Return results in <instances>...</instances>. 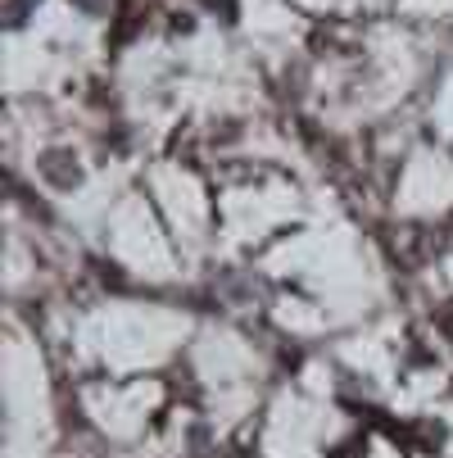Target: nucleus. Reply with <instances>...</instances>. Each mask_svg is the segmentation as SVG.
I'll return each mask as SVG.
<instances>
[{"instance_id":"obj_1","label":"nucleus","mask_w":453,"mask_h":458,"mask_svg":"<svg viewBox=\"0 0 453 458\" xmlns=\"http://www.w3.org/2000/svg\"><path fill=\"white\" fill-rule=\"evenodd\" d=\"M64 159H68V154H59V150L41 159V173L50 177L54 186H73V182H77V168H73V164H64Z\"/></svg>"}]
</instances>
